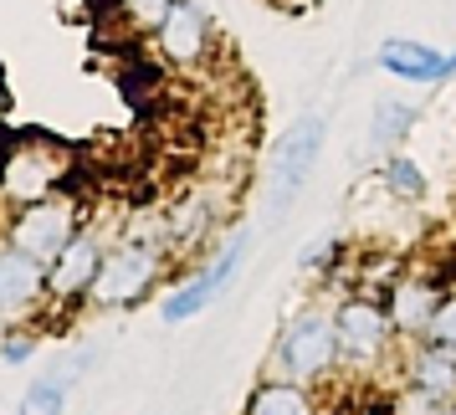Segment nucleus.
<instances>
[{
	"label": "nucleus",
	"instance_id": "f257e3e1",
	"mask_svg": "<svg viewBox=\"0 0 456 415\" xmlns=\"http://www.w3.org/2000/svg\"><path fill=\"white\" fill-rule=\"evenodd\" d=\"M72 159L62 144H46V139H16V144L0 149V200L11 206H31L46 195H62Z\"/></svg>",
	"mask_w": 456,
	"mask_h": 415
},
{
	"label": "nucleus",
	"instance_id": "f03ea898",
	"mask_svg": "<svg viewBox=\"0 0 456 415\" xmlns=\"http://www.w3.org/2000/svg\"><path fill=\"white\" fill-rule=\"evenodd\" d=\"M83 231V206L77 195H46V200H31V206H16L11 221H5V241L11 247L31 251L37 262H52L57 251Z\"/></svg>",
	"mask_w": 456,
	"mask_h": 415
},
{
	"label": "nucleus",
	"instance_id": "7ed1b4c3",
	"mask_svg": "<svg viewBox=\"0 0 456 415\" xmlns=\"http://www.w3.org/2000/svg\"><path fill=\"white\" fill-rule=\"evenodd\" d=\"M159 272H165V251L154 247V241H118V247L103 256V267H98V282H93V303L98 308H128V303H139L154 282H159Z\"/></svg>",
	"mask_w": 456,
	"mask_h": 415
},
{
	"label": "nucleus",
	"instance_id": "20e7f679",
	"mask_svg": "<svg viewBox=\"0 0 456 415\" xmlns=\"http://www.w3.org/2000/svg\"><path fill=\"white\" fill-rule=\"evenodd\" d=\"M247 251H251V236H247V231H236V241H226V247H221V256H216L210 267H200L190 282H180V288L159 303V318H165V323H190L195 313H206L210 303L221 297V288H226L231 277L241 272Z\"/></svg>",
	"mask_w": 456,
	"mask_h": 415
},
{
	"label": "nucleus",
	"instance_id": "39448f33",
	"mask_svg": "<svg viewBox=\"0 0 456 415\" xmlns=\"http://www.w3.org/2000/svg\"><path fill=\"white\" fill-rule=\"evenodd\" d=\"M323 134H329L323 118H297V124L277 139V154H272V210H288V200L303 190V180H308L313 165H318Z\"/></svg>",
	"mask_w": 456,
	"mask_h": 415
},
{
	"label": "nucleus",
	"instance_id": "423d86ee",
	"mask_svg": "<svg viewBox=\"0 0 456 415\" xmlns=\"http://www.w3.org/2000/svg\"><path fill=\"white\" fill-rule=\"evenodd\" d=\"M333 359H338V329H333L329 313H303L277 344V364L292 379H318V374L333 370Z\"/></svg>",
	"mask_w": 456,
	"mask_h": 415
},
{
	"label": "nucleus",
	"instance_id": "0eeeda50",
	"mask_svg": "<svg viewBox=\"0 0 456 415\" xmlns=\"http://www.w3.org/2000/svg\"><path fill=\"white\" fill-rule=\"evenodd\" d=\"M46 303V262L21 247H0V323H26Z\"/></svg>",
	"mask_w": 456,
	"mask_h": 415
},
{
	"label": "nucleus",
	"instance_id": "6e6552de",
	"mask_svg": "<svg viewBox=\"0 0 456 415\" xmlns=\"http://www.w3.org/2000/svg\"><path fill=\"white\" fill-rule=\"evenodd\" d=\"M103 256L108 251L98 247V236H93V231H77V236L46 262V297H52V303H83L87 292H93V282H98Z\"/></svg>",
	"mask_w": 456,
	"mask_h": 415
},
{
	"label": "nucleus",
	"instance_id": "1a4fd4ad",
	"mask_svg": "<svg viewBox=\"0 0 456 415\" xmlns=\"http://www.w3.org/2000/svg\"><path fill=\"white\" fill-rule=\"evenodd\" d=\"M154 42H159V57H165L169 67L195 72V67L210 57V16L195 0H175L169 16L154 26Z\"/></svg>",
	"mask_w": 456,
	"mask_h": 415
},
{
	"label": "nucleus",
	"instance_id": "9d476101",
	"mask_svg": "<svg viewBox=\"0 0 456 415\" xmlns=\"http://www.w3.org/2000/svg\"><path fill=\"white\" fill-rule=\"evenodd\" d=\"M333 329H338V359L370 364L374 354L385 349V338H390V318L374 308V303H349V308L333 318Z\"/></svg>",
	"mask_w": 456,
	"mask_h": 415
},
{
	"label": "nucleus",
	"instance_id": "9b49d317",
	"mask_svg": "<svg viewBox=\"0 0 456 415\" xmlns=\"http://www.w3.org/2000/svg\"><path fill=\"white\" fill-rule=\"evenodd\" d=\"M379 67L405 77V83H446L456 72V52H431L420 42H385L379 46Z\"/></svg>",
	"mask_w": 456,
	"mask_h": 415
},
{
	"label": "nucleus",
	"instance_id": "f8f14e48",
	"mask_svg": "<svg viewBox=\"0 0 456 415\" xmlns=\"http://www.w3.org/2000/svg\"><path fill=\"white\" fill-rule=\"evenodd\" d=\"M247 415H313V395L303 390V379H267L256 385Z\"/></svg>",
	"mask_w": 456,
	"mask_h": 415
},
{
	"label": "nucleus",
	"instance_id": "ddd939ff",
	"mask_svg": "<svg viewBox=\"0 0 456 415\" xmlns=\"http://www.w3.org/2000/svg\"><path fill=\"white\" fill-rule=\"evenodd\" d=\"M436 308H441V297H436L426 282H400L395 288V297H390V323L395 329H431V318H436Z\"/></svg>",
	"mask_w": 456,
	"mask_h": 415
},
{
	"label": "nucleus",
	"instance_id": "4468645a",
	"mask_svg": "<svg viewBox=\"0 0 456 415\" xmlns=\"http://www.w3.org/2000/svg\"><path fill=\"white\" fill-rule=\"evenodd\" d=\"M415 379H420V395H452L456 390V354L441 349H426L420 364H415Z\"/></svg>",
	"mask_w": 456,
	"mask_h": 415
},
{
	"label": "nucleus",
	"instance_id": "2eb2a0df",
	"mask_svg": "<svg viewBox=\"0 0 456 415\" xmlns=\"http://www.w3.org/2000/svg\"><path fill=\"white\" fill-rule=\"evenodd\" d=\"M165 226H169V241H200L206 226H210V206L200 200V195H190L185 210H180V216H169Z\"/></svg>",
	"mask_w": 456,
	"mask_h": 415
},
{
	"label": "nucleus",
	"instance_id": "dca6fc26",
	"mask_svg": "<svg viewBox=\"0 0 456 415\" xmlns=\"http://www.w3.org/2000/svg\"><path fill=\"white\" fill-rule=\"evenodd\" d=\"M62 411H67V390L57 379H37L16 405V415H62Z\"/></svg>",
	"mask_w": 456,
	"mask_h": 415
},
{
	"label": "nucleus",
	"instance_id": "f3484780",
	"mask_svg": "<svg viewBox=\"0 0 456 415\" xmlns=\"http://www.w3.org/2000/svg\"><path fill=\"white\" fill-rule=\"evenodd\" d=\"M411 124H415L411 103H379V113H374V144H395V139H405Z\"/></svg>",
	"mask_w": 456,
	"mask_h": 415
},
{
	"label": "nucleus",
	"instance_id": "a211bd4d",
	"mask_svg": "<svg viewBox=\"0 0 456 415\" xmlns=\"http://www.w3.org/2000/svg\"><path fill=\"white\" fill-rule=\"evenodd\" d=\"M385 185H390L395 195H405V200H415V195L426 190V175H420V169H415L411 159H405V154H395L390 165H385Z\"/></svg>",
	"mask_w": 456,
	"mask_h": 415
},
{
	"label": "nucleus",
	"instance_id": "6ab92c4d",
	"mask_svg": "<svg viewBox=\"0 0 456 415\" xmlns=\"http://www.w3.org/2000/svg\"><path fill=\"white\" fill-rule=\"evenodd\" d=\"M169 5H175V0H118L124 21H134L139 31H154V26L169 16Z\"/></svg>",
	"mask_w": 456,
	"mask_h": 415
},
{
	"label": "nucleus",
	"instance_id": "aec40b11",
	"mask_svg": "<svg viewBox=\"0 0 456 415\" xmlns=\"http://www.w3.org/2000/svg\"><path fill=\"white\" fill-rule=\"evenodd\" d=\"M431 338H436V344H446V349H456V297H446V303L436 308V318H431Z\"/></svg>",
	"mask_w": 456,
	"mask_h": 415
},
{
	"label": "nucleus",
	"instance_id": "412c9836",
	"mask_svg": "<svg viewBox=\"0 0 456 415\" xmlns=\"http://www.w3.org/2000/svg\"><path fill=\"white\" fill-rule=\"evenodd\" d=\"M31 354H37L31 338H5V344H0V364H11V370H16V364H31Z\"/></svg>",
	"mask_w": 456,
	"mask_h": 415
},
{
	"label": "nucleus",
	"instance_id": "4be33fe9",
	"mask_svg": "<svg viewBox=\"0 0 456 415\" xmlns=\"http://www.w3.org/2000/svg\"><path fill=\"white\" fill-rule=\"evenodd\" d=\"M87 364H93V354L62 359V364H52V370H46V379H57V385H67V379H77V374H87Z\"/></svg>",
	"mask_w": 456,
	"mask_h": 415
},
{
	"label": "nucleus",
	"instance_id": "5701e85b",
	"mask_svg": "<svg viewBox=\"0 0 456 415\" xmlns=\"http://www.w3.org/2000/svg\"><path fill=\"white\" fill-rule=\"evenodd\" d=\"M329 251H333V241H313V247L303 251V256H297V267H303V272L323 267V262H329Z\"/></svg>",
	"mask_w": 456,
	"mask_h": 415
}]
</instances>
